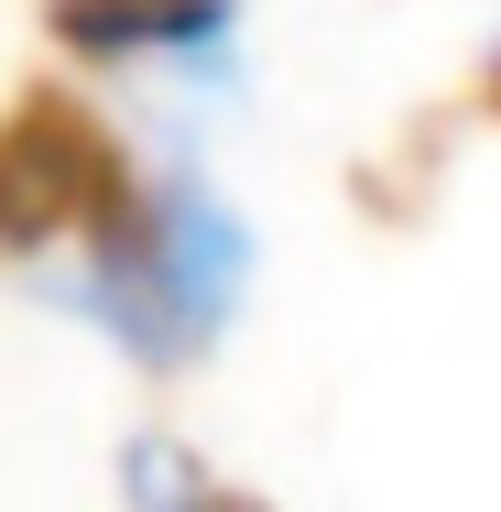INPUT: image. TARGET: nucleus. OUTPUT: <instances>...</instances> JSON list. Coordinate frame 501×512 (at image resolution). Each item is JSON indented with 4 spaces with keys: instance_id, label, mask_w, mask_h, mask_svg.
Listing matches in <instances>:
<instances>
[{
    "instance_id": "f257e3e1",
    "label": "nucleus",
    "mask_w": 501,
    "mask_h": 512,
    "mask_svg": "<svg viewBox=\"0 0 501 512\" xmlns=\"http://www.w3.org/2000/svg\"><path fill=\"white\" fill-rule=\"evenodd\" d=\"M240 284H251V229L229 218V197L197 175H142L131 218L77 273V306L142 371H197L218 349V327L240 316Z\"/></svg>"
},
{
    "instance_id": "f03ea898",
    "label": "nucleus",
    "mask_w": 501,
    "mask_h": 512,
    "mask_svg": "<svg viewBox=\"0 0 501 512\" xmlns=\"http://www.w3.org/2000/svg\"><path fill=\"white\" fill-rule=\"evenodd\" d=\"M142 197L131 142L109 131L88 88L33 77L0 109V262H44V251H99Z\"/></svg>"
},
{
    "instance_id": "7ed1b4c3",
    "label": "nucleus",
    "mask_w": 501,
    "mask_h": 512,
    "mask_svg": "<svg viewBox=\"0 0 501 512\" xmlns=\"http://www.w3.org/2000/svg\"><path fill=\"white\" fill-rule=\"evenodd\" d=\"M44 33L88 66H175V55H229L240 0H44Z\"/></svg>"
},
{
    "instance_id": "20e7f679",
    "label": "nucleus",
    "mask_w": 501,
    "mask_h": 512,
    "mask_svg": "<svg viewBox=\"0 0 501 512\" xmlns=\"http://www.w3.org/2000/svg\"><path fill=\"white\" fill-rule=\"evenodd\" d=\"M120 491H131V512H273V502H251V491H229L197 447H175V436H131Z\"/></svg>"
},
{
    "instance_id": "39448f33",
    "label": "nucleus",
    "mask_w": 501,
    "mask_h": 512,
    "mask_svg": "<svg viewBox=\"0 0 501 512\" xmlns=\"http://www.w3.org/2000/svg\"><path fill=\"white\" fill-rule=\"evenodd\" d=\"M469 109H480V120H491V131H501V44H491V55H480V77H469Z\"/></svg>"
}]
</instances>
